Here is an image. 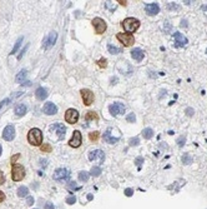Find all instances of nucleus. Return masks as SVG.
Returning <instances> with one entry per match:
<instances>
[{
    "mask_svg": "<svg viewBox=\"0 0 207 209\" xmlns=\"http://www.w3.org/2000/svg\"><path fill=\"white\" fill-rule=\"evenodd\" d=\"M100 174H101V168H100V167H94V168L91 169V175L99 177Z\"/></svg>",
    "mask_w": 207,
    "mask_h": 209,
    "instance_id": "c85d7f7f",
    "label": "nucleus"
},
{
    "mask_svg": "<svg viewBox=\"0 0 207 209\" xmlns=\"http://www.w3.org/2000/svg\"><path fill=\"white\" fill-rule=\"evenodd\" d=\"M91 119H95V120H97V119H99L97 114H96V113H94V112H89L87 115H86V120H91Z\"/></svg>",
    "mask_w": 207,
    "mask_h": 209,
    "instance_id": "cd10ccee",
    "label": "nucleus"
},
{
    "mask_svg": "<svg viewBox=\"0 0 207 209\" xmlns=\"http://www.w3.org/2000/svg\"><path fill=\"white\" fill-rule=\"evenodd\" d=\"M126 120L127 122H130V123H134L136 120V116H135V114H134V113H131V114H129L126 116Z\"/></svg>",
    "mask_w": 207,
    "mask_h": 209,
    "instance_id": "473e14b6",
    "label": "nucleus"
},
{
    "mask_svg": "<svg viewBox=\"0 0 207 209\" xmlns=\"http://www.w3.org/2000/svg\"><path fill=\"white\" fill-rule=\"evenodd\" d=\"M19 157H20V154H16L15 157H11V163H13V165H14V163H15L16 160L19 159Z\"/></svg>",
    "mask_w": 207,
    "mask_h": 209,
    "instance_id": "79ce46f5",
    "label": "nucleus"
},
{
    "mask_svg": "<svg viewBox=\"0 0 207 209\" xmlns=\"http://www.w3.org/2000/svg\"><path fill=\"white\" fill-rule=\"evenodd\" d=\"M69 177H70V170L69 169H65V168H59L56 169L53 174V178L57 181H64V180H67Z\"/></svg>",
    "mask_w": 207,
    "mask_h": 209,
    "instance_id": "39448f33",
    "label": "nucleus"
},
{
    "mask_svg": "<svg viewBox=\"0 0 207 209\" xmlns=\"http://www.w3.org/2000/svg\"><path fill=\"white\" fill-rule=\"evenodd\" d=\"M81 94V98H82V101H84L85 105H91L92 103H94V93H92L91 90H89V89H82L80 91Z\"/></svg>",
    "mask_w": 207,
    "mask_h": 209,
    "instance_id": "1a4fd4ad",
    "label": "nucleus"
},
{
    "mask_svg": "<svg viewBox=\"0 0 207 209\" xmlns=\"http://www.w3.org/2000/svg\"><path fill=\"white\" fill-rule=\"evenodd\" d=\"M89 159L90 160H97V162L102 163L105 160V153L100 149H95V150H91L89 153Z\"/></svg>",
    "mask_w": 207,
    "mask_h": 209,
    "instance_id": "9d476101",
    "label": "nucleus"
},
{
    "mask_svg": "<svg viewBox=\"0 0 207 209\" xmlns=\"http://www.w3.org/2000/svg\"><path fill=\"white\" fill-rule=\"evenodd\" d=\"M121 26L127 34H131V33H135L140 28V22L135 18H126L121 23Z\"/></svg>",
    "mask_w": 207,
    "mask_h": 209,
    "instance_id": "f03ea898",
    "label": "nucleus"
},
{
    "mask_svg": "<svg viewBox=\"0 0 207 209\" xmlns=\"http://www.w3.org/2000/svg\"><path fill=\"white\" fill-rule=\"evenodd\" d=\"M182 162H184L185 164H190V163L192 162V158L190 157L188 153H185V154H184V157H182Z\"/></svg>",
    "mask_w": 207,
    "mask_h": 209,
    "instance_id": "7c9ffc66",
    "label": "nucleus"
},
{
    "mask_svg": "<svg viewBox=\"0 0 207 209\" xmlns=\"http://www.w3.org/2000/svg\"><path fill=\"white\" fill-rule=\"evenodd\" d=\"M79 180L80 181H87L89 180V173L87 172H80L79 173Z\"/></svg>",
    "mask_w": 207,
    "mask_h": 209,
    "instance_id": "393cba45",
    "label": "nucleus"
},
{
    "mask_svg": "<svg viewBox=\"0 0 207 209\" xmlns=\"http://www.w3.org/2000/svg\"><path fill=\"white\" fill-rule=\"evenodd\" d=\"M51 130H54V132L57 134L59 139H61V138H64V136H65V132H66V128H65L63 124L57 123V124L51 125Z\"/></svg>",
    "mask_w": 207,
    "mask_h": 209,
    "instance_id": "dca6fc26",
    "label": "nucleus"
},
{
    "mask_svg": "<svg viewBox=\"0 0 207 209\" xmlns=\"http://www.w3.org/2000/svg\"><path fill=\"white\" fill-rule=\"evenodd\" d=\"M9 100H10V99H5V100H3V101H1V104H0V109H1L3 107H4V105H6V104H8V103H9Z\"/></svg>",
    "mask_w": 207,
    "mask_h": 209,
    "instance_id": "c03bdc74",
    "label": "nucleus"
},
{
    "mask_svg": "<svg viewBox=\"0 0 207 209\" xmlns=\"http://www.w3.org/2000/svg\"><path fill=\"white\" fill-rule=\"evenodd\" d=\"M174 38H175V45L177 46V48H181V46H185L186 44L188 43V40H187V38L186 36H184L181 33H175L174 34Z\"/></svg>",
    "mask_w": 207,
    "mask_h": 209,
    "instance_id": "4468645a",
    "label": "nucleus"
},
{
    "mask_svg": "<svg viewBox=\"0 0 207 209\" xmlns=\"http://www.w3.org/2000/svg\"><path fill=\"white\" fill-rule=\"evenodd\" d=\"M27 142L34 147H39L43 143V133H41V130L37 128L30 129L29 133H27Z\"/></svg>",
    "mask_w": 207,
    "mask_h": 209,
    "instance_id": "f257e3e1",
    "label": "nucleus"
},
{
    "mask_svg": "<svg viewBox=\"0 0 207 209\" xmlns=\"http://www.w3.org/2000/svg\"><path fill=\"white\" fill-rule=\"evenodd\" d=\"M14 136H15V129H14V126L13 125L5 126L4 132H3V138H4V140H6V142H11L14 139Z\"/></svg>",
    "mask_w": 207,
    "mask_h": 209,
    "instance_id": "ddd939ff",
    "label": "nucleus"
},
{
    "mask_svg": "<svg viewBox=\"0 0 207 209\" xmlns=\"http://www.w3.org/2000/svg\"><path fill=\"white\" fill-rule=\"evenodd\" d=\"M125 194L127 195V197H130V195H132V189H126V190H125Z\"/></svg>",
    "mask_w": 207,
    "mask_h": 209,
    "instance_id": "de8ad7c7",
    "label": "nucleus"
},
{
    "mask_svg": "<svg viewBox=\"0 0 207 209\" xmlns=\"http://www.w3.org/2000/svg\"><path fill=\"white\" fill-rule=\"evenodd\" d=\"M43 110L47 115H54V114H56V113H57V107L54 104V103L47 101V103H45V104H44Z\"/></svg>",
    "mask_w": 207,
    "mask_h": 209,
    "instance_id": "2eb2a0df",
    "label": "nucleus"
},
{
    "mask_svg": "<svg viewBox=\"0 0 207 209\" xmlns=\"http://www.w3.org/2000/svg\"><path fill=\"white\" fill-rule=\"evenodd\" d=\"M91 23H92V25H94V28H95V32L97 34H102L106 30V28H108L106 22L101 18H94Z\"/></svg>",
    "mask_w": 207,
    "mask_h": 209,
    "instance_id": "423d86ee",
    "label": "nucleus"
},
{
    "mask_svg": "<svg viewBox=\"0 0 207 209\" xmlns=\"http://www.w3.org/2000/svg\"><path fill=\"white\" fill-rule=\"evenodd\" d=\"M27 193H29V189L26 187H20L18 189V195L20 198H24V197H27Z\"/></svg>",
    "mask_w": 207,
    "mask_h": 209,
    "instance_id": "5701e85b",
    "label": "nucleus"
},
{
    "mask_svg": "<svg viewBox=\"0 0 207 209\" xmlns=\"http://www.w3.org/2000/svg\"><path fill=\"white\" fill-rule=\"evenodd\" d=\"M109 110L112 115H119V114H122L125 112V105L122 103H114L109 107Z\"/></svg>",
    "mask_w": 207,
    "mask_h": 209,
    "instance_id": "9b49d317",
    "label": "nucleus"
},
{
    "mask_svg": "<svg viewBox=\"0 0 207 209\" xmlns=\"http://www.w3.org/2000/svg\"><path fill=\"white\" fill-rule=\"evenodd\" d=\"M75 202H76V198H75L74 195H71V197L66 198V203H67V204H74Z\"/></svg>",
    "mask_w": 207,
    "mask_h": 209,
    "instance_id": "f704fd0d",
    "label": "nucleus"
},
{
    "mask_svg": "<svg viewBox=\"0 0 207 209\" xmlns=\"http://www.w3.org/2000/svg\"><path fill=\"white\" fill-rule=\"evenodd\" d=\"M117 40L120 43L124 44V46H130L135 43V38H134L132 34H127V33H119L116 35Z\"/></svg>",
    "mask_w": 207,
    "mask_h": 209,
    "instance_id": "20e7f679",
    "label": "nucleus"
},
{
    "mask_svg": "<svg viewBox=\"0 0 207 209\" xmlns=\"http://www.w3.org/2000/svg\"><path fill=\"white\" fill-rule=\"evenodd\" d=\"M23 40H24V38H23V36H20L19 39H18V42H16V44H15V46L13 48V50H11V54H15L16 51H18V49L20 48V45H21V43H23Z\"/></svg>",
    "mask_w": 207,
    "mask_h": 209,
    "instance_id": "a878e982",
    "label": "nucleus"
},
{
    "mask_svg": "<svg viewBox=\"0 0 207 209\" xmlns=\"http://www.w3.org/2000/svg\"><path fill=\"white\" fill-rule=\"evenodd\" d=\"M25 78H26V70H21L15 77V80L18 81V83H21V81H24V79H25Z\"/></svg>",
    "mask_w": 207,
    "mask_h": 209,
    "instance_id": "b1692460",
    "label": "nucleus"
},
{
    "mask_svg": "<svg viewBox=\"0 0 207 209\" xmlns=\"http://www.w3.org/2000/svg\"><path fill=\"white\" fill-rule=\"evenodd\" d=\"M56 38H57V33L56 32H51L49 34V36H46L45 39H44L43 46L45 48V49H49V48H51L55 44V42H56Z\"/></svg>",
    "mask_w": 207,
    "mask_h": 209,
    "instance_id": "f8f14e48",
    "label": "nucleus"
},
{
    "mask_svg": "<svg viewBox=\"0 0 207 209\" xmlns=\"http://www.w3.org/2000/svg\"><path fill=\"white\" fill-rule=\"evenodd\" d=\"M26 203H27V205H31V204L34 203V198H33V197H27Z\"/></svg>",
    "mask_w": 207,
    "mask_h": 209,
    "instance_id": "a19ab883",
    "label": "nucleus"
},
{
    "mask_svg": "<svg viewBox=\"0 0 207 209\" xmlns=\"http://www.w3.org/2000/svg\"><path fill=\"white\" fill-rule=\"evenodd\" d=\"M4 200H5V194L3 193L1 190H0V203H3Z\"/></svg>",
    "mask_w": 207,
    "mask_h": 209,
    "instance_id": "37998d69",
    "label": "nucleus"
},
{
    "mask_svg": "<svg viewBox=\"0 0 207 209\" xmlns=\"http://www.w3.org/2000/svg\"><path fill=\"white\" fill-rule=\"evenodd\" d=\"M142 135H144L145 139H151L154 136V130L151 128H145L142 130Z\"/></svg>",
    "mask_w": 207,
    "mask_h": 209,
    "instance_id": "4be33fe9",
    "label": "nucleus"
},
{
    "mask_svg": "<svg viewBox=\"0 0 207 209\" xmlns=\"http://www.w3.org/2000/svg\"><path fill=\"white\" fill-rule=\"evenodd\" d=\"M89 139L91 142H96L99 139V132H92V133H89Z\"/></svg>",
    "mask_w": 207,
    "mask_h": 209,
    "instance_id": "c756f323",
    "label": "nucleus"
},
{
    "mask_svg": "<svg viewBox=\"0 0 207 209\" xmlns=\"http://www.w3.org/2000/svg\"><path fill=\"white\" fill-rule=\"evenodd\" d=\"M97 64H99L100 68H106V65H108V60L106 59H100L97 61Z\"/></svg>",
    "mask_w": 207,
    "mask_h": 209,
    "instance_id": "72a5a7b5",
    "label": "nucleus"
},
{
    "mask_svg": "<svg viewBox=\"0 0 207 209\" xmlns=\"http://www.w3.org/2000/svg\"><path fill=\"white\" fill-rule=\"evenodd\" d=\"M40 149H41V152H44V153H50L51 152V145L50 144H44V145L40 147Z\"/></svg>",
    "mask_w": 207,
    "mask_h": 209,
    "instance_id": "2f4dec72",
    "label": "nucleus"
},
{
    "mask_svg": "<svg viewBox=\"0 0 207 209\" xmlns=\"http://www.w3.org/2000/svg\"><path fill=\"white\" fill-rule=\"evenodd\" d=\"M185 140H186V138H185V136H181V138L177 140L178 145H180V147H182V145H184V144H185Z\"/></svg>",
    "mask_w": 207,
    "mask_h": 209,
    "instance_id": "58836bf2",
    "label": "nucleus"
},
{
    "mask_svg": "<svg viewBox=\"0 0 207 209\" xmlns=\"http://www.w3.org/2000/svg\"><path fill=\"white\" fill-rule=\"evenodd\" d=\"M119 3H120L121 5H126V4H127V1H119Z\"/></svg>",
    "mask_w": 207,
    "mask_h": 209,
    "instance_id": "09e8293b",
    "label": "nucleus"
},
{
    "mask_svg": "<svg viewBox=\"0 0 207 209\" xmlns=\"http://www.w3.org/2000/svg\"><path fill=\"white\" fill-rule=\"evenodd\" d=\"M131 56H132V59H135L136 61H141L145 56V53H144L142 49H140V48H135V49L131 50Z\"/></svg>",
    "mask_w": 207,
    "mask_h": 209,
    "instance_id": "a211bd4d",
    "label": "nucleus"
},
{
    "mask_svg": "<svg viewBox=\"0 0 207 209\" xmlns=\"http://www.w3.org/2000/svg\"><path fill=\"white\" fill-rule=\"evenodd\" d=\"M139 142H140V140H139L137 136H136V138H132V139H130V145H137V144H139Z\"/></svg>",
    "mask_w": 207,
    "mask_h": 209,
    "instance_id": "c9c22d12",
    "label": "nucleus"
},
{
    "mask_svg": "<svg viewBox=\"0 0 207 209\" xmlns=\"http://www.w3.org/2000/svg\"><path fill=\"white\" fill-rule=\"evenodd\" d=\"M108 49H109V51H110L111 54H119L120 51H121V50L119 49V48L114 46V45H111V44H109V45H108Z\"/></svg>",
    "mask_w": 207,
    "mask_h": 209,
    "instance_id": "bb28decb",
    "label": "nucleus"
},
{
    "mask_svg": "<svg viewBox=\"0 0 207 209\" xmlns=\"http://www.w3.org/2000/svg\"><path fill=\"white\" fill-rule=\"evenodd\" d=\"M54 208H55V207H54L53 203H46L45 207H44V209H54Z\"/></svg>",
    "mask_w": 207,
    "mask_h": 209,
    "instance_id": "ea45409f",
    "label": "nucleus"
},
{
    "mask_svg": "<svg viewBox=\"0 0 207 209\" xmlns=\"http://www.w3.org/2000/svg\"><path fill=\"white\" fill-rule=\"evenodd\" d=\"M26 110H27L26 105L19 104V105H16V107H15V110H14V112H15V114L18 116H23V115L26 114Z\"/></svg>",
    "mask_w": 207,
    "mask_h": 209,
    "instance_id": "412c9836",
    "label": "nucleus"
},
{
    "mask_svg": "<svg viewBox=\"0 0 207 209\" xmlns=\"http://www.w3.org/2000/svg\"><path fill=\"white\" fill-rule=\"evenodd\" d=\"M4 183H5V175H4V173L0 170V185L4 184Z\"/></svg>",
    "mask_w": 207,
    "mask_h": 209,
    "instance_id": "e433bc0d",
    "label": "nucleus"
},
{
    "mask_svg": "<svg viewBox=\"0 0 207 209\" xmlns=\"http://www.w3.org/2000/svg\"><path fill=\"white\" fill-rule=\"evenodd\" d=\"M65 120L69 124H75L79 120V113L75 109H67L65 113Z\"/></svg>",
    "mask_w": 207,
    "mask_h": 209,
    "instance_id": "0eeeda50",
    "label": "nucleus"
},
{
    "mask_svg": "<svg viewBox=\"0 0 207 209\" xmlns=\"http://www.w3.org/2000/svg\"><path fill=\"white\" fill-rule=\"evenodd\" d=\"M174 8L177 10V9H180V6H178V5H175V4H174V5H172V4H168V9H174Z\"/></svg>",
    "mask_w": 207,
    "mask_h": 209,
    "instance_id": "49530a36",
    "label": "nucleus"
},
{
    "mask_svg": "<svg viewBox=\"0 0 207 209\" xmlns=\"http://www.w3.org/2000/svg\"><path fill=\"white\" fill-rule=\"evenodd\" d=\"M35 97L39 99V100H44V99H46L47 98V89L43 88V87L37 88L36 91H35Z\"/></svg>",
    "mask_w": 207,
    "mask_h": 209,
    "instance_id": "6ab92c4d",
    "label": "nucleus"
},
{
    "mask_svg": "<svg viewBox=\"0 0 207 209\" xmlns=\"http://www.w3.org/2000/svg\"><path fill=\"white\" fill-rule=\"evenodd\" d=\"M1 150H3V149H1V145H0V155H1Z\"/></svg>",
    "mask_w": 207,
    "mask_h": 209,
    "instance_id": "8fccbe9b",
    "label": "nucleus"
},
{
    "mask_svg": "<svg viewBox=\"0 0 207 209\" xmlns=\"http://www.w3.org/2000/svg\"><path fill=\"white\" fill-rule=\"evenodd\" d=\"M145 10H146V13L149 15H156L160 11V6L156 3H151V4H147L145 6Z\"/></svg>",
    "mask_w": 207,
    "mask_h": 209,
    "instance_id": "f3484780",
    "label": "nucleus"
},
{
    "mask_svg": "<svg viewBox=\"0 0 207 209\" xmlns=\"http://www.w3.org/2000/svg\"><path fill=\"white\" fill-rule=\"evenodd\" d=\"M135 162H136V164H137V165H140V164L144 162V158H141V157H139V158H137V159L135 160Z\"/></svg>",
    "mask_w": 207,
    "mask_h": 209,
    "instance_id": "a18cd8bd",
    "label": "nucleus"
},
{
    "mask_svg": "<svg viewBox=\"0 0 207 209\" xmlns=\"http://www.w3.org/2000/svg\"><path fill=\"white\" fill-rule=\"evenodd\" d=\"M25 177V169L20 164H14L11 168V179L14 181H20Z\"/></svg>",
    "mask_w": 207,
    "mask_h": 209,
    "instance_id": "7ed1b4c3",
    "label": "nucleus"
},
{
    "mask_svg": "<svg viewBox=\"0 0 207 209\" xmlns=\"http://www.w3.org/2000/svg\"><path fill=\"white\" fill-rule=\"evenodd\" d=\"M81 143H82L81 133L79 132V130H75V132L72 133V138L70 139V142H69V145H70L71 148H79V147L81 145Z\"/></svg>",
    "mask_w": 207,
    "mask_h": 209,
    "instance_id": "6e6552de",
    "label": "nucleus"
},
{
    "mask_svg": "<svg viewBox=\"0 0 207 209\" xmlns=\"http://www.w3.org/2000/svg\"><path fill=\"white\" fill-rule=\"evenodd\" d=\"M110 130H111V129L106 130V132L104 133L102 139L105 140L106 143H110V144H115V143L119 142V138H112V136H111V133H110Z\"/></svg>",
    "mask_w": 207,
    "mask_h": 209,
    "instance_id": "aec40b11",
    "label": "nucleus"
},
{
    "mask_svg": "<svg viewBox=\"0 0 207 209\" xmlns=\"http://www.w3.org/2000/svg\"><path fill=\"white\" fill-rule=\"evenodd\" d=\"M194 113L195 112H194V109H192V108H187V109H186V114H187L188 116H192V115H194Z\"/></svg>",
    "mask_w": 207,
    "mask_h": 209,
    "instance_id": "4c0bfd02",
    "label": "nucleus"
},
{
    "mask_svg": "<svg viewBox=\"0 0 207 209\" xmlns=\"http://www.w3.org/2000/svg\"><path fill=\"white\" fill-rule=\"evenodd\" d=\"M206 54H207V49H206Z\"/></svg>",
    "mask_w": 207,
    "mask_h": 209,
    "instance_id": "3c124183",
    "label": "nucleus"
}]
</instances>
